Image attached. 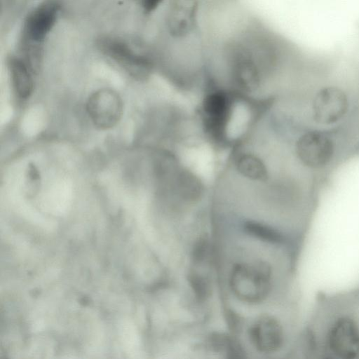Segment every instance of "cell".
I'll list each match as a JSON object with an SVG mask.
<instances>
[{
  "instance_id": "11",
  "label": "cell",
  "mask_w": 359,
  "mask_h": 359,
  "mask_svg": "<svg viewBox=\"0 0 359 359\" xmlns=\"http://www.w3.org/2000/svg\"><path fill=\"white\" fill-rule=\"evenodd\" d=\"M245 231L251 236L271 243L282 241L281 234L268 224L257 221H248L244 224Z\"/></svg>"
},
{
  "instance_id": "10",
  "label": "cell",
  "mask_w": 359,
  "mask_h": 359,
  "mask_svg": "<svg viewBox=\"0 0 359 359\" xmlns=\"http://www.w3.org/2000/svg\"><path fill=\"white\" fill-rule=\"evenodd\" d=\"M8 66L12 85L16 94L22 99L28 98L34 88V73L20 57H10Z\"/></svg>"
},
{
  "instance_id": "13",
  "label": "cell",
  "mask_w": 359,
  "mask_h": 359,
  "mask_svg": "<svg viewBox=\"0 0 359 359\" xmlns=\"http://www.w3.org/2000/svg\"><path fill=\"white\" fill-rule=\"evenodd\" d=\"M140 3L141 0H134Z\"/></svg>"
},
{
  "instance_id": "2",
  "label": "cell",
  "mask_w": 359,
  "mask_h": 359,
  "mask_svg": "<svg viewBox=\"0 0 359 359\" xmlns=\"http://www.w3.org/2000/svg\"><path fill=\"white\" fill-rule=\"evenodd\" d=\"M97 46L104 55L136 79H146L153 69L154 63L149 55L135 50L123 39L102 36L97 41Z\"/></svg>"
},
{
  "instance_id": "1",
  "label": "cell",
  "mask_w": 359,
  "mask_h": 359,
  "mask_svg": "<svg viewBox=\"0 0 359 359\" xmlns=\"http://www.w3.org/2000/svg\"><path fill=\"white\" fill-rule=\"evenodd\" d=\"M229 285L240 301L250 304L260 303L271 290V266L260 260L238 263L231 271Z\"/></svg>"
},
{
  "instance_id": "5",
  "label": "cell",
  "mask_w": 359,
  "mask_h": 359,
  "mask_svg": "<svg viewBox=\"0 0 359 359\" xmlns=\"http://www.w3.org/2000/svg\"><path fill=\"white\" fill-rule=\"evenodd\" d=\"M326 343L330 352L340 358H359V327L348 316L336 318L330 325Z\"/></svg>"
},
{
  "instance_id": "3",
  "label": "cell",
  "mask_w": 359,
  "mask_h": 359,
  "mask_svg": "<svg viewBox=\"0 0 359 359\" xmlns=\"http://www.w3.org/2000/svg\"><path fill=\"white\" fill-rule=\"evenodd\" d=\"M199 0H169L165 25L169 36L183 42L197 33L199 25Z\"/></svg>"
},
{
  "instance_id": "7",
  "label": "cell",
  "mask_w": 359,
  "mask_h": 359,
  "mask_svg": "<svg viewBox=\"0 0 359 359\" xmlns=\"http://www.w3.org/2000/svg\"><path fill=\"white\" fill-rule=\"evenodd\" d=\"M60 4L56 0L46 1L31 11L24 25L26 45L41 43L55 24Z\"/></svg>"
},
{
  "instance_id": "12",
  "label": "cell",
  "mask_w": 359,
  "mask_h": 359,
  "mask_svg": "<svg viewBox=\"0 0 359 359\" xmlns=\"http://www.w3.org/2000/svg\"><path fill=\"white\" fill-rule=\"evenodd\" d=\"M164 0H141L140 4L146 13L155 11Z\"/></svg>"
},
{
  "instance_id": "4",
  "label": "cell",
  "mask_w": 359,
  "mask_h": 359,
  "mask_svg": "<svg viewBox=\"0 0 359 359\" xmlns=\"http://www.w3.org/2000/svg\"><path fill=\"white\" fill-rule=\"evenodd\" d=\"M294 151L302 165L311 169H319L332 161L335 145L327 134L319 130H309L302 134L297 140Z\"/></svg>"
},
{
  "instance_id": "8",
  "label": "cell",
  "mask_w": 359,
  "mask_h": 359,
  "mask_svg": "<svg viewBox=\"0 0 359 359\" xmlns=\"http://www.w3.org/2000/svg\"><path fill=\"white\" fill-rule=\"evenodd\" d=\"M87 110L95 126L106 129L116 124L122 114V102L116 93L100 90L88 100Z\"/></svg>"
},
{
  "instance_id": "6",
  "label": "cell",
  "mask_w": 359,
  "mask_h": 359,
  "mask_svg": "<svg viewBox=\"0 0 359 359\" xmlns=\"http://www.w3.org/2000/svg\"><path fill=\"white\" fill-rule=\"evenodd\" d=\"M346 93L336 86H326L316 94L312 103V116L320 125H331L339 121L348 109Z\"/></svg>"
},
{
  "instance_id": "9",
  "label": "cell",
  "mask_w": 359,
  "mask_h": 359,
  "mask_svg": "<svg viewBox=\"0 0 359 359\" xmlns=\"http://www.w3.org/2000/svg\"><path fill=\"white\" fill-rule=\"evenodd\" d=\"M248 335L255 348L264 353L278 351L283 346L285 339L282 325L271 316L259 317L251 325Z\"/></svg>"
}]
</instances>
